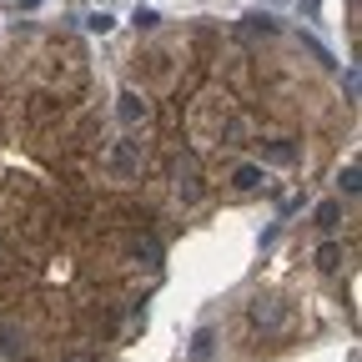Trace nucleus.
<instances>
[{
	"mask_svg": "<svg viewBox=\"0 0 362 362\" xmlns=\"http://www.w3.org/2000/svg\"><path fill=\"white\" fill-rule=\"evenodd\" d=\"M136 25H141V30H156L161 16H156V11H136Z\"/></svg>",
	"mask_w": 362,
	"mask_h": 362,
	"instance_id": "nucleus-16",
	"label": "nucleus"
},
{
	"mask_svg": "<svg viewBox=\"0 0 362 362\" xmlns=\"http://www.w3.org/2000/svg\"><path fill=\"white\" fill-rule=\"evenodd\" d=\"M21 347V337H16V327H0V352H16Z\"/></svg>",
	"mask_w": 362,
	"mask_h": 362,
	"instance_id": "nucleus-15",
	"label": "nucleus"
},
{
	"mask_svg": "<svg viewBox=\"0 0 362 362\" xmlns=\"http://www.w3.org/2000/svg\"><path fill=\"white\" fill-rule=\"evenodd\" d=\"M106 166H111L116 176H141V166H146V156H141V141H111V151H106Z\"/></svg>",
	"mask_w": 362,
	"mask_h": 362,
	"instance_id": "nucleus-1",
	"label": "nucleus"
},
{
	"mask_svg": "<svg viewBox=\"0 0 362 362\" xmlns=\"http://www.w3.org/2000/svg\"><path fill=\"white\" fill-rule=\"evenodd\" d=\"M337 221H342V202H322L312 211V226L317 232H337Z\"/></svg>",
	"mask_w": 362,
	"mask_h": 362,
	"instance_id": "nucleus-8",
	"label": "nucleus"
},
{
	"mask_svg": "<svg viewBox=\"0 0 362 362\" xmlns=\"http://www.w3.org/2000/svg\"><path fill=\"white\" fill-rule=\"evenodd\" d=\"M247 317H252V327H282V322H287V307H282L277 297H257Z\"/></svg>",
	"mask_w": 362,
	"mask_h": 362,
	"instance_id": "nucleus-3",
	"label": "nucleus"
},
{
	"mask_svg": "<svg viewBox=\"0 0 362 362\" xmlns=\"http://www.w3.org/2000/svg\"><path fill=\"white\" fill-rule=\"evenodd\" d=\"M116 116H121L126 126H141V121L151 116V106L136 96V90H121V96H116Z\"/></svg>",
	"mask_w": 362,
	"mask_h": 362,
	"instance_id": "nucleus-5",
	"label": "nucleus"
},
{
	"mask_svg": "<svg viewBox=\"0 0 362 362\" xmlns=\"http://www.w3.org/2000/svg\"><path fill=\"white\" fill-rule=\"evenodd\" d=\"M337 187H342L347 197H357V187H362V171H357V166H347V171L337 176Z\"/></svg>",
	"mask_w": 362,
	"mask_h": 362,
	"instance_id": "nucleus-13",
	"label": "nucleus"
},
{
	"mask_svg": "<svg viewBox=\"0 0 362 362\" xmlns=\"http://www.w3.org/2000/svg\"><path fill=\"white\" fill-rule=\"evenodd\" d=\"M262 181H267L262 166H237V171H232V187H237V192H257Z\"/></svg>",
	"mask_w": 362,
	"mask_h": 362,
	"instance_id": "nucleus-9",
	"label": "nucleus"
},
{
	"mask_svg": "<svg viewBox=\"0 0 362 362\" xmlns=\"http://www.w3.org/2000/svg\"><path fill=\"white\" fill-rule=\"evenodd\" d=\"M86 25H90V30H96V35H106V30H111V25H116V21H111V16H106V11H96V16H90V21H86Z\"/></svg>",
	"mask_w": 362,
	"mask_h": 362,
	"instance_id": "nucleus-14",
	"label": "nucleus"
},
{
	"mask_svg": "<svg viewBox=\"0 0 362 362\" xmlns=\"http://www.w3.org/2000/svg\"><path fill=\"white\" fill-rule=\"evenodd\" d=\"M317 267H322V272H337V267H342V247H337V242L317 247Z\"/></svg>",
	"mask_w": 362,
	"mask_h": 362,
	"instance_id": "nucleus-10",
	"label": "nucleus"
},
{
	"mask_svg": "<svg viewBox=\"0 0 362 362\" xmlns=\"http://www.w3.org/2000/svg\"><path fill=\"white\" fill-rule=\"evenodd\" d=\"M257 146H262V161H272V166H292L297 161V146L287 136H272V141H257Z\"/></svg>",
	"mask_w": 362,
	"mask_h": 362,
	"instance_id": "nucleus-6",
	"label": "nucleus"
},
{
	"mask_svg": "<svg viewBox=\"0 0 362 362\" xmlns=\"http://www.w3.org/2000/svg\"><path fill=\"white\" fill-rule=\"evenodd\" d=\"M131 262H141V267H161V247L151 242V237H131Z\"/></svg>",
	"mask_w": 362,
	"mask_h": 362,
	"instance_id": "nucleus-7",
	"label": "nucleus"
},
{
	"mask_svg": "<svg viewBox=\"0 0 362 362\" xmlns=\"http://www.w3.org/2000/svg\"><path fill=\"white\" fill-rule=\"evenodd\" d=\"M171 176H176V192L187 197V202H197V197H202V176H197L192 156H181V161H171Z\"/></svg>",
	"mask_w": 362,
	"mask_h": 362,
	"instance_id": "nucleus-4",
	"label": "nucleus"
},
{
	"mask_svg": "<svg viewBox=\"0 0 362 362\" xmlns=\"http://www.w3.org/2000/svg\"><path fill=\"white\" fill-rule=\"evenodd\" d=\"M247 30L252 35H277V21L272 16H247Z\"/></svg>",
	"mask_w": 362,
	"mask_h": 362,
	"instance_id": "nucleus-12",
	"label": "nucleus"
},
{
	"mask_svg": "<svg viewBox=\"0 0 362 362\" xmlns=\"http://www.w3.org/2000/svg\"><path fill=\"white\" fill-rule=\"evenodd\" d=\"M61 111H66V96H56V90H40V96H30V106H25V121H30V126H51Z\"/></svg>",
	"mask_w": 362,
	"mask_h": 362,
	"instance_id": "nucleus-2",
	"label": "nucleus"
},
{
	"mask_svg": "<svg viewBox=\"0 0 362 362\" xmlns=\"http://www.w3.org/2000/svg\"><path fill=\"white\" fill-rule=\"evenodd\" d=\"M211 342H216V337H211V332L202 327V332L192 337V362H206V357H211Z\"/></svg>",
	"mask_w": 362,
	"mask_h": 362,
	"instance_id": "nucleus-11",
	"label": "nucleus"
}]
</instances>
